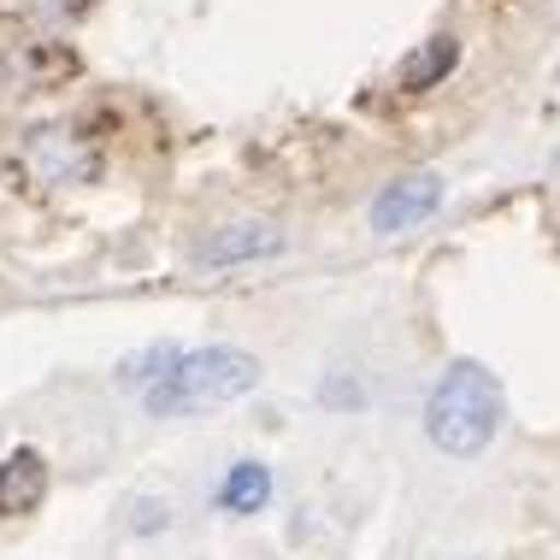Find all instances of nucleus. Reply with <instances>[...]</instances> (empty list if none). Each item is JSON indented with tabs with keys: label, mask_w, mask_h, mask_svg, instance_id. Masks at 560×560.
<instances>
[{
	"label": "nucleus",
	"mask_w": 560,
	"mask_h": 560,
	"mask_svg": "<svg viewBox=\"0 0 560 560\" xmlns=\"http://www.w3.org/2000/svg\"><path fill=\"white\" fill-rule=\"evenodd\" d=\"M254 389H260V360L236 342H207L184 348L177 366L142 396V407L154 419H189V413H219V407L254 396Z\"/></svg>",
	"instance_id": "1"
},
{
	"label": "nucleus",
	"mask_w": 560,
	"mask_h": 560,
	"mask_svg": "<svg viewBox=\"0 0 560 560\" xmlns=\"http://www.w3.org/2000/svg\"><path fill=\"white\" fill-rule=\"evenodd\" d=\"M495 431H502V377L483 360H454L425 396L431 448L454 454V460H472V454L495 443Z\"/></svg>",
	"instance_id": "2"
},
{
	"label": "nucleus",
	"mask_w": 560,
	"mask_h": 560,
	"mask_svg": "<svg viewBox=\"0 0 560 560\" xmlns=\"http://www.w3.org/2000/svg\"><path fill=\"white\" fill-rule=\"evenodd\" d=\"M24 165L42 177V184H83V177L101 172V154L95 142L78 130V125H42L24 136Z\"/></svg>",
	"instance_id": "3"
},
{
	"label": "nucleus",
	"mask_w": 560,
	"mask_h": 560,
	"mask_svg": "<svg viewBox=\"0 0 560 560\" xmlns=\"http://www.w3.org/2000/svg\"><path fill=\"white\" fill-rule=\"evenodd\" d=\"M436 207H443V177L436 172H407V177H396V184L377 189L366 219H372L377 236H407V231H419Z\"/></svg>",
	"instance_id": "4"
},
{
	"label": "nucleus",
	"mask_w": 560,
	"mask_h": 560,
	"mask_svg": "<svg viewBox=\"0 0 560 560\" xmlns=\"http://www.w3.org/2000/svg\"><path fill=\"white\" fill-rule=\"evenodd\" d=\"M271 254H283V231L266 219H242V224H224L195 248V260L201 266H248V260H271Z\"/></svg>",
	"instance_id": "5"
},
{
	"label": "nucleus",
	"mask_w": 560,
	"mask_h": 560,
	"mask_svg": "<svg viewBox=\"0 0 560 560\" xmlns=\"http://www.w3.org/2000/svg\"><path fill=\"white\" fill-rule=\"evenodd\" d=\"M42 495H48V460H42V448H12L0 460V520L36 513Z\"/></svg>",
	"instance_id": "6"
},
{
	"label": "nucleus",
	"mask_w": 560,
	"mask_h": 560,
	"mask_svg": "<svg viewBox=\"0 0 560 560\" xmlns=\"http://www.w3.org/2000/svg\"><path fill=\"white\" fill-rule=\"evenodd\" d=\"M454 66H460V36H431V42H419V48L401 59L396 89L401 95H431L443 78H454Z\"/></svg>",
	"instance_id": "7"
},
{
	"label": "nucleus",
	"mask_w": 560,
	"mask_h": 560,
	"mask_svg": "<svg viewBox=\"0 0 560 560\" xmlns=\"http://www.w3.org/2000/svg\"><path fill=\"white\" fill-rule=\"evenodd\" d=\"M219 513H231V520H248V513H266L271 502V466L260 460H236L231 472L219 478Z\"/></svg>",
	"instance_id": "8"
},
{
	"label": "nucleus",
	"mask_w": 560,
	"mask_h": 560,
	"mask_svg": "<svg viewBox=\"0 0 560 560\" xmlns=\"http://www.w3.org/2000/svg\"><path fill=\"white\" fill-rule=\"evenodd\" d=\"M177 354H184V348L177 342H154V348H136L130 360H118V389H136V396H148V389L160 384L165 372L177 366Z\"/></svg>",
	"instance_id": "9"
},
{
	"label": "nucleus",
	"mask_w": 560,
	"mask_h": 560,
	"mask_svg": "<svg viewBox=\"0 0 560 560\" xmlns=\"http://www.w3.org/2000/svg\"><path fill=\"white\" fill-rule=\"evenodd\" d=\"M130 520H136L130 532H142V537H148V532H165V520H172V508H165V502H136V508H130Z\"/></svg>",
	"instance_id": "10"
},
{
	"label": "nucleus",
	"mask_w": 560,
	"mask_h": 560,
	"mask_svg": "<svg viewBox=\"0 0 560 560\" xmlns=\"http://www.w3.org/2000/svg\"><path fill=\"white\" fill-rule=\"evenodd\" d=\"M30 7H36L42 19H78V12H89L95 0H30Z\"/></svg>",
	"instance_id": "11"
}]
</instances>
